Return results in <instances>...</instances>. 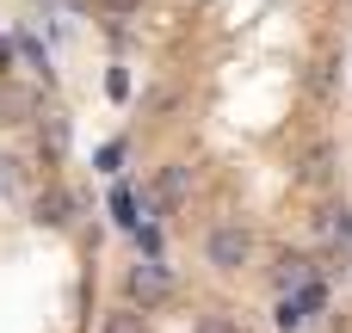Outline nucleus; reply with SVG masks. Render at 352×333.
<instances>
[{
	"instance_id": "obj_1",
	"label": "nucleus",
	"mask_w": 352,
	"mask_h": 333,
	"mask_svg": "<svg viewBox=\"0 0 352 333\" xmlns=\"http://www.w3.org/2000/svg\"><path fill=\"white\" fill-rule=\"evenodd\" d=\"M124 297H130L136 309H155V303H167V297H173V272L148 253V260H136V266L124 272Z\"/></svg>"
},
{
	"instance_id": "obj_2",
	"label": "nucleus",
	"mask_w": 352,
	"mask_h": 333,
	"mask_svg": "<svg viewBox=\"0 0 352 333\" xmlns=\"http://www.w3.org/2000/svg\"><path fill=\"white\" fill-rule=\"evenodd\" d=\"M204 260H210L217 272H241V266L254 260V235H248L241 222H217L210 241H204Z\"/></svg>"
},
{
	"instance_id": "obj_3",
	"label": "nucleus",
	"mask_w": 352,
	"mask_h": 333,
	"mask_svg": "<svg viewBox=\"0 0 352 333\" xmlns=\"http://www.w3.org/2000/svg\"><path fill=\"white\" fill-rule=\"evenodd\" d=\"M74 210H80V198H74L68 185H43V192L31 198V222H37V229H68Z\"/></svg>"
},
{
	"instance_id": "obj_4",
	"label": "nucleus",
	"mask_w": 352,
	"mask_h": 333,
	"mask_svg": "<svg viewBox=\"0 0 352 333\" xmlns=\"http://www.w3.org/2000/svg\"><path fill=\"white\" fill-rule=\"evenodd\" d=\"M155 198H161L167 210H186V198H192V167H186V161H167V167L155 173Z\"/></svg>"
},
{
	"instance_id": "obj_5",
	"label": "nucleus",
	"mask_w": 352,
	"mask_h": 333,
	"mask_svg": "<svg viewBox=\"0 0 352 333\" xmlns=\"http://www.w3.org/2000/svg\"><path fill=\"white\" fill-rule=\"evenodd\" d=\"M309 93H316L322 105L340 93V56H316V62H309Z\"/></svg>"
},
{
	"instance_id": "obj_6",
	"label": "nucleus",
	"mask_w": 352,
	"mask_h": 333,
	"mask_svg": "<svg viewBox=\"0 0 352 333\" xmlns=\"http://www.w3.org/2000/svg\"><path fill=\"white\" fill-rule=\"evenodd\" d=\"M297 179H303V185H328V179H334V142H316V148L303 154Z\"/></svg>"
},
{
	"instance_id": "obj_7",
	"label": "nucleus",
	"mask_w": 352,
	"mask_h": 333,
	"mask_svg": "<svg viewBox=\"0 0 352 333\" xmlns=\"http://www.w3.org/2000/svg\"><path fill=\"white\" fill-rule=\"evenodd\" d=\"M37 142H43V154L62 161V154H68V117H62V111H43V117H37Z\"/></svg>"
},
{
	"instance_id": "obj_8",
	"label": "nucleus",
	"mask_w": 352,
	"mask_h": 333,
	"mask_svg": "<svg viewBox=\"0 0 352 333\" xmlns=\"http://www.w3.org/2000/svg\"><path fill=\"white\" fill-rule=\"evenodd\" d=\"M31 111H37V99L25 87H0V124H25Z\"/></svg>"
},
{
	"instance_id": "obj_9",
	"label": "nucleus",
	"mask_w": 352,
	"mask_h": 333,
	"mask_svg": "<svg viewBox=\"0 0 352 333\" xmlns=\"http://www.w3.org/2000/svg\"><path fill=\"white\" fill-rule=\"evenodd\" d=\"M303 284H316L309 278V260L303 253H278V290H303Z\"/></svg>"
},
{
	"instance_id": "obj_10",
	"label": "nucleus",
	"mask_w": 352,
	"mask_h": 333,
	"mask_svg": "<svg viewBox=\"0 0 352 333\" xmlns=\"http://www.w3.org/2000/svg\"><path fill=\"white\" fill-rule=\"evenodd\" d=\"M99 333H148V321H142V309L130 303V309H111V315H105V328H99Z\"/></svg>"
},
{
	"instance_id": "obj_11",
	"label": "nucleus",
	"mask_w": 352,
	"mask_h": 333,
	"mask_svg": "<svg viewBox=\"0 0 352 333\" xmlns=\"http://www.w3.org/2000/svg\"><path fill=\"white\" fill-rule=\"evenodd\" d=\"M192 333H241V321H235V315H198Z\"/></svg>"
},
{
	"instance_id": "obj_12",
	"label": "nucleus",
	"mask_w": 352,
	"mask_h": 333,
	"mask_svg": "<svg viewBox=\"0 0 352 333\" xmlns=\"http://www.w3.org/2000/svg\"><path fill=\"white\" fill-rule=\"evenodd\" d=\"M105 19H130V12H142V0H93Z\"/></svg>"
},
{
	"instance_id": "obj_13",
	"label": "nucleus",
	"mask_w": 352,
	"mask_h": 333,
	"mask_svg": "<svg viewBox=\"0 0 352 333\" xmlns=\"http://www.w3.org/2000/svg\"><path fill=\"white\" fill-rule=\"evenodd\" d=\"M6 192H19V161H12V154H0V198H6Z\"/></svg>"
},
{
	"instance_id": "obj_14",
	"label": "nucleus",
	"mask_w": 352,
	"mask_h": 333,
	"mask_svg": "<svg viewBox=\"0 0 352 333\" xmlns=\"http://www.w3.org/2000/svg\"><path fill=\"white\" fill-rule=\"evenodd\" d=\"M111 210H118V222H136V216H130V210H136V198H130V192H124V185H118V192H111Z\"/></svg>"
}]
</instances>
